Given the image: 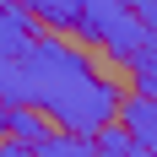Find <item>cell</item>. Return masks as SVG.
<instances>
[{
  "mask_svg": "<svg viewBox=\"0 0 157 157\" xmlns=\"http://www.w3.org/2000/svg\"><path fill=\"white\" fill-rule=\"evenodd\" d=\"M119 125H125L141 146H152V152H157V98H152V92L125 98V103H119Z\"/></svg>",
  "mask_w": 157,
  "mask_h": 157,
  "instance_id": "5",
  "label": "cell"
},
{
  "mask_svg": "<svg viewBox=\"0 0 157 157\" xmlns=\"http://www.w3.org/2000/svg\"><path fill=\"white\" fill-rule=\"evenodd\" d=\"M38 157H103V146H98L92 130H71V136L49 130L44 141H38Z\"/></svg>",
  "mask_w": 157,
  "mask_h": 157,
  "instance_id": "6",
  "label": "cell"
},
{
  "mask_svg": "<svg viewBox=\"0 0 157 157\" xmlns=\"http://www.w3.org/2000/svg\"><path fill=\"white\" fill-rule=\"evenodd\" d=\"M33 38H38V16L22 0H0V60H16Z\"/></svg>",
  "mask_w": 157,
  "mask_h": 157,
  "instance_id": "4",
  "label": "cell"
},
{
  "mask_svg": "<svg viewBox=\"0 0 157 157\" xmlns=\"http://www.w3.org/2000/svg\"><path fill=\"white\" fill-rule=\"evenodd\" d=\"M22 6L49 27H76V11H81V0H22Z\"/></svg>",
  "mask_w": 157,
  "mask_h": 157,
  "instance_id": "7",
  "label": "cell"
},
{
  "mask_svg": "<svg viewBox=\"0 0 157 157\" xmlns=\"http://www.w3.org/2000/svg\"><path fill=\"white\" fill-rule=\"evenodd\" d=\"M49 130H54V119H49L44 109H33V103H11V98H0V136L6 141H44Z\"/></svg>",
  "mask_w": 157,
  "mask_h": 157,
  "instance_id": "3",
  "label": "cell"
},
{
  "mask_svg": "<svg viewBox=\"0 0 157 157\" xmlns=\"http://www.w3.org/2000/svg\"><path fill=\"white\" fill-rule=\"evenodd\" d=\"M76 33L92 49H103V54H114V60H125V65L146 49V27H141V16H136L130 0H81Z\"/></svg>",
  "mask_w": 157,
  "mask_h": 157,
  "instance_id": "2",
  "label": "cell"
},
{
  "mask_svg": "<svg viewBox=\"0 0 157 157\" xmlns=\"http://www.w3.org/2000/svg\"><path fill=\"white\" fill-rule=\"evenodd\" d=\"M0 98L44 109L60 130H103L109 119H119L125 103L119 87L60 38H33L16 60H0Z\"/></svg>",
  "mask_w": 157,
  "mask_h": 157,
  "instance_id": "1",
  "label": "cell"
},
{
  "mask_svg": "<svg viewBox=\"0 0 157 157\" xmlns=\"http://www.w3.org/2000/svg\"><path fill=\"white\" fill-rule=\"evenodd\" d=\"M0 157H38V146H33V141H6Z\"/></svg>",
  "mask_w": 157,
  "mask_h": 157,
  "instance_id": "10",
  "label": "cell"
},
{
  "mask_svg": "<svg viewBox=\"0 0 157 157\" xmlns=\"http://www.w3.org/2000/svg\"><path fill=\"white\" fill-rule=\"evenodd\" d=\"M130 6H136V16L146 27V44H157V0H130Z\"/></svg>",
  "mask_w": 157,
  "mask_h": 157,
  "instance_id": "9",
  "label": "cell"
},
{
  "mask_svg": "<svg viewBox=\"0 0 157 157\" xmlns=\"http://www.w3.org/2000/svg\"><path fill=\"white\" fill-rule=\"evenodd\" d=\"M130 81H136V92H152L157 98V44H146L136 60H130Z\"/></svg>",
  "mask_w": 157,
  "mask_h": 157,
  "instance_id": "8",
  "label": "cell"
}]
</instances>
